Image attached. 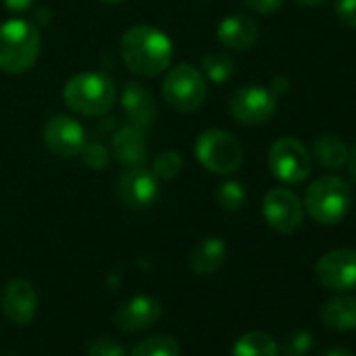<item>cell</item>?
<instances>
[{"label": "cell", "instance_id": "cell-21", "mask_svg": "<svg viewBox=\"0 0 356 356\" xmlns=\"http://www.w3.org/2000/svg\"><path fill=\"white\" fill-rule=\"evenodd\" d=\"M233 356H279V343L266 331H248L235 341Z\"/></svg>", "mask_w": 356, "mask_h": 356}, {"label": "cell", "instance_id": "cell-18", "mask_svg": "<svg viewBox=\"0 0 356 356\" xmlns=\"http://www.w3.org/2000/svg\"><path fill=\"white\" fill-rule=\"evenodd\" d=\"M227 260V243L220 237H206L197 241L189 254V264L197 275H214Z\"/></svg>", "mask_w": 356, "mask_h": 356}, {"label": "cell", "instance_id": "cell-12", "mask_svg": "<svg viewBox=\"0 0 356 356\" xmlns=\"http://www.w3.org/2000/svg\"><path fill=\"white\" fill-rule=\"evenodd\" d=\"M115 187L120 200L130 208H147L157 200V176L145 165L126 168Z\"/></svg>", "mask_w": 356, "mask_h": 356}, {"label": "cell", "instance_id": "cell-4", "mask_svg": "<svg viewBox=\"0 0 356 356\" xmlns=\"http://www.w3.org/2000/svg\"><path fill=\"white\" fill-rule=\"evenodd\" d=\"M352 206V191L339 176H321L306 189L304 208L318 225L341 222Z\"/></svg>", "mask_w": 356, "mask_h": 356}, {"label": "cell", "instance_id": "cell-29", "mask_svg": "<svg viewBox=\"0 0 356 356\" xmlns=\"http://www.w3.org/2000/svg\"><path fill=\"white\" fill-rule=\"evenodd\" d=\"M335 15H337L341 26L356 30V0H337Z\"/></svg>", "mask_w": 356, "mask_h": 356}, {"label": "cell", "instance_id": "cell-30", "mask_svg": "<svg viewBox=\"0 0 356 356\" xmlns=\"http://www.w3.org/2000/svg\"><path fill=\"white\" fill-rule=\"evenodd\" d=\"M241 3L256 13L268 15V13H277L283 7L285 0H241Z\"/></svg>", "mask_w": 356, "mask_h": 356}, {"label": "cell", "instance_id": "cell-28", "mask_svg": "<svg viewBox=\"0 0 356 356\" xmlns=\"http://www.w3.org/2000/svg\"><path fill=\"white\" fill-rule=\"evenodd\" d=\"M80 155H82L84 163L90 165L92 170H103V168H107V163H109V153H107V149H105L103 145H99V143H86Z\"/></svg>", "mask_w": 356, "mask_h": 356}, {"label": "cell", "instance_id": "cell-16", "mask_svg": "<svg viewBox=\"0 0 356 356\" xmlns=\"http://www.w3.org/2000/svg\"><path fill=\"white\" fill-rule=\"evenodd\" d=\"M122 107H124V113L128 115V120L138 128L149 126L155 118V101H153L151 92L143 84H136V82H128L124 86Z\"/></svg>", "mask_w": 356, "mask_h": 356}, {"label": "cell", "instance_id": "cell-15", "mask_svg": "<svg viewBox=\"0 0 356 356\" xmlns=\"http://www.w3.org/2000/svg\"><path fill=\"white\" fill-rule=\"evenodd\" d=\"M258 36H260L258 24L243 13L229 15L218 26V40L231 51L252 49L258 42Z\"/></svg>", "mask_w": 356, "mask_h": 356}, {"label": "cell", "instance_id": "cell-2", "mask_svg": "<svg viewBox=\"0 0 356 356\" xmlns=\"http://www.w3.org/2000/svg\"><path fill=\"white\" fill-rule=\"evenodd\" d=\"M118 99V86L115 82L99 72H82L67 80L63 88V101L65 105L88 118H97L107 113Z\"/></svg>", "mask_w": 356, "mask_h": 356}, {"label": "cell", "instance_id": "cell-17", "mask_svg": "<svg viewBox=\"0 0 356 356\" xmlns=\"http://www.w3.org/2000/svg\"><path fill=\"white\" fill-rule=\"evenodd\" d=\"M113 153L126 168H138L147 161V143L138 126H122L113 136Z\"/></svg>", "mask_w": 356, "mask_h": 356}, {"label": "cell", "instance_id": "cell-19", "mask_svg": "<svg viewBox=\"0 0 356 356\" xmlns=\"http://www.w3.org/2000/svg\"><path fill=\"white\" fill-rule=\"evenodd\" d=\"M321 321L333 331H354L356 329V298L354 296H333L321 308Z\"/></svg>", "mask_w": 356, "mask_h": 356}, {"label": "cell", "instance_id": "cell-9", "mask_svg": "<svg viewBox=\"0 0 356 356\" xmlns=\"http://www.w3.org/2000/svg\"><path fill=\"white\" fill-rule=\"evenodd\" d=\"M231 115L245 124V126H258L268 122L277 111V95L268 88L250 84L233 92L229 103Z\"/></svg>", "mask_w": 356, "mask_h": 356}, {"label": "cell", "instance_id": "cell-13", "mask_svg": "<svg viewBox=\"0 0 356 356\" xmlns=\"http://www.w3.org/2000/svg\"><path fill=\"white\" fill-rule=\"evenodd\" d=\"M0 306L13 325H28L38 310L36 287L26 279H11L0 296Z\"/></svg>", "mask_w": 356, "mask_h": 356}, {"label": "cell", "instance_id": "cell-14", "mask_svg": "<svg viewBox=\"0 0 356 356\" xmlns=\"http://www.w3.org/2000/svg\"><path fill=\"white\" fill-rule=\"evenodd\" d=\"M159 316H161L159 300L140 293V296L130 298L115 310L113 323H115V327H120L126 333H136V331H145L151 325H155L159 321Z\"/></svg>", "mask_w": 356, "mask_h": 356}, {"label": "cell", "instance_id": "cell-10", "mask_svg": "<svg viewBox=\"0 0 356 356\" xmlns=\"http://www.w3.org/2000/svg\"><path fill=\"white\" fill-rule=\"evenodd\" d=\"M316 279L323 287L333 291L356 289V250L341 248L327 252L314 266Z\"/></svg>", "mask_w": 356, "mask_h": 356}, {"label": "cell", "instance_id": "cell-5", "mask_svg": "<svg viewBox=\"0 0 356 356\" xmlns=\"http://www.w3.org/2000/svg\"><path fill=\"white\" fill-rule=\"evenodd\" d=\"M161 92L172 109L181 113H191L204 105L208 97V86L204 74L197 67L189 63H181L168 72Z\"/></svg>", "mask_w": 356, "mask_h": 356}, {"label": "cell", "instance_id": "cell-27", "mask_svg": "<svg viewBox=\"0 0 356 356\" xmlns=\"http://www.w3.org/2000/svg\"><path fill=\"white\" fill-rule=\"evenodd\" d=\"M88 356H126V350L113 337H97L88 343Z\"/></svg>", "mask_w": 356, "mask_h": 356}, {"label": "cell", "instance_id": "cell-3", "mask_svg": "<svg viewBox=\"0 0 356 356\" xmlns=\"http://www.w3.org/2000/svg\"><path fill=\"white\" fill-rule=\"evenodd\" d=\"M40 57V32L26 19L0 24V70L7 74L28 72Z\"/></svg>", "mask_w": 356, "mask_h": 356}, {"label": "cell", "instance_id": "cell-26", "mask_svg": "<svg viewBox=\"0 0 356 356\" xmlns=\"http://www.w3.org/2000/svg\"><path fill=\"white\" fill-rule=\"evenodd\" d=\"M181 170H183V159L176 151H161L153 161V174L157 178H165V181L178 176Z\"/></svg>", "mask_w": 356, "mask_h": 356}, {"label": "cell", "instance_id": "cell-32", "mask_svg": "<svg viewBox=\"0 0 356 356\" xmlns=\"http://www.w3.org/2000/svg\"><path fill=\"white\" fill-rule=\"evenodd\" d=\"M346 163H348L350 176L356 181V143L352 145V149H348V159H346Z\"/></svg>", "mask_w": 356, "mask_h": 356}, {"label": "cell", "instance_id": "cell-23", "mask_svg": "<svg viewBox=\"0 0 356 356\" xmlns=\"http://www.w3.org/2000/svg\"><path fill=\"white\" fill-rule=\"evenodd\" d=\"M202 70L212 82L220 84V82H227L233 76L235 63L227 53H208L202 59Z\"/></svg>", "mask_w": 356, "mask_h": 356}, {"label": "cell", "instance_id": "cell-25", "mask_svg": "<svg viewBox=\"0 0 356 356\" xmlns=\"http://www.w3.org/2000/svg\"><path fill=\"white\" fill-rule=\"evenodd\" d=\"M312 341L314 339L306 329H293L283 337L279 350L285 356H306L310 352V348H312Z\"/></svg>", "mask_w": 356, "mask_h": 356}, {"label": "cell", "instance_id": "cell-11", "mask_svg": "<svg viewBox=\"0 0 356 356\" xmlns=\"http://www.w3.org/2000/svg\"><path fill=\"white\" fill-rule=\"evenodd\" d=\"M44 145L59 157H76L86 145V132L78 120L59 113L44 126Z\"/></svg>", "mask_w": 356, "mask_h": 356}, {"label": "cell", "instance_id": "cell-22", "mask_svg": "<svg viewBox=\"0 0 356 356\" xmlns=\"http://www.w3.org/2000/svg\"><path fill=\"white\" fill-rule=\"evenodd\" d=\"M128 356H181V343L170 335H151L140 339Z\"/></svg>", "mask_w": 356, "mask_h": 356}, {"label": "cell", "instance_id": "cell-6", "mask_svg": "<svg viewBox=\"0 0 356 356\" xmlns=\"http://www.w3.org/2000/svg\"><path fill=\"white\" fill-rule=\"evenodd\" d=\"M195 153L200 163L212 174H231L243 163L241 143L231 132L220 128H210L202 132L195 145Z\"/></svg>", "mask_w": 356, "mask_h": 356}, {"label": "cell", "instance_id": "cell-1", "mask_svg": "<svg viewBox=\"0 0 356 356\" xmlns=\"http://www.w3.org/2000/svg\"><path fill=\"white\" fill-rule=\"evenodd\" d=\"M120 55L132 74L155 78L170 67L174 47L161 30L153 26H134L122 36Z\"/></svg>", "mask_w": 356, "mask_h": 356}, {"label": "cell", "instance_id": "cell-34", "mask_svg": "<svg viewBox=\"0 0 356 356\" xmlns=\"http://www.w3.org/2000/svg\"><path fill=\"white\" fill-rule=\"evenodd\" d=\"M302 7H323L327 0H298Z\"/></svg>", "mask_w": 356, "mask_h": 356}, {"label": "cell", "instance_id": "cell-35", "mask_svg": "<svg viewBox=\"0 0 356 356\" xmlns=\"http://www.w3.org/2000/svg\"><path fill=\"white\" fill-rule=\"evenodd\" d=\"M103 3H122V0H103Z\"/></svg>", "mask_w": 356, "mask_h": 356}, {"label": "cell", "instance_id": "cell-33", "mask_svg": "<svg viewBox=\"0 0 356 356\" xmlns=\"http://www.w3.org/2000/svg\"><path fill=\"white\" fill-rule=\"evenodd\" d=\"M318 356H354L348 348H339V346H333V348H325Z\"/></svg>", "mask_w": 356, "mask_h": 356}, {"label": "cell", "instance_id": "cell-31", "mask_svg": "<svg viewBox=\"0 0 356 356\" xmlns=\"http://www.w3.org/2000/svg\"><path fill=\"white\" fill-rule=\"evenodd\" d=\"M3 5L9 11H26L34 5V0H3Z\"/></svg>", "mask_w": 356, "mask_h": 356}, {"label": "cell", "instance_id": "cell-20", "mask_svg": "<svg viewBox=\"0 0 356 356\" xmlns=\"http://www.w3.org/2000/svg\"><path fill=\"white\" fill-rule=\"evenodd\" d=\"M312 155L325 170H339L346 165L348 147L335 134H318L312 143Z\"/></svg>", "mask_w": 356, "mask_h": 356}, {"label": "cell", "instance_id": "cell-8", "mask_svg": "<svg viewBox=\"0 0 356 356\" xmlns=\"http://www.w3.org/2000/svg\"><path fill=\"white\" fill-rule=\"evenodd\" d=\"M262 214L268 227L281 235H293L304 222V206L300 197L283 187L270 189L264 195Z\"/></svg>", "mask_w": 356, "mask_h": 356}, {"label": "cell", "instance_id": "cell-7", "mask_svg": "<svg viewBox=\"0 0 356 356\" xmlns=\"http://www.w3.org/2000/svg\"><path fill=\"white\" fill-rule=\"evenodd\" d=\"M268 168L275 178L285 185H296L308 178L312 157L306 145L293 136H283L268 149Z\"/></svg>", "mask_w": 356, "mask_h": 356}, {"label": "cell", "instance_id": "cell-24", "mask_svg": "<svg viewBox=\"0 0 356 356\" xmlns=\"http://www.w3.org/2000/svg\"><path fill=\"white\" fill-rule=\"evenodd\" d=\"M216 197H218L220 208H225V210H229V212H237V210L243 208V204H245V200H248V193H245V187H243L241 183L229 181V183L220 185Z\"/></svg>", "mask_w": 356, "mask_h": 356}]
</instances>
